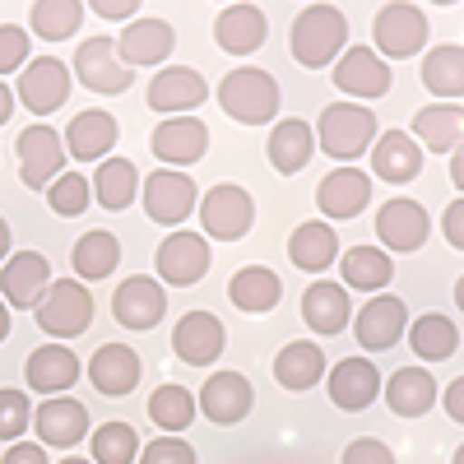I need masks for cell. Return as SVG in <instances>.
Instances as JSON below:
<instances>
[{
  "mask_svg": "<svg viewBox=\"0 0 464 464\" xmlns=\"http://www.w3.org/2000/svg\"><path fill=\"white\" fill-rule=\"evenodd\" d=\"M288 52L306 70H325L348 52V19L334 5H306L288 28Z\"/></svg>",
  "mask_w": 464,
  "mask_h": 464,
  "instance_id": "1",
  "label": "cell"
},
{
  "mask_svg": "<svg viewBox=\"0 0 464 464\" xmlns=\"http://www.w3.org/2000/svg\"><path fill=\"white\" fill-rule=\"evenodd\" d=\"M218 107L242 126H265L279 116V84L275 74H265L260 65H237L223 74L218 84Z\"/></svg>",
  "mask_w": 464,
  "mask_h": 464,
  "instance_id": "2",
  "label": "cell"
},
{
  "mask_svg": "<svg viewBox=\"0 0 464 464\" xmlns=\"http://www.w3.org/2000/svg\"><path fill=\"white\" fill-rule=\"evenodd\" d=\"M372 140H376V116L362 102H330L316 121V144L330 159H343V163L362 159L372 149Z\"/></svg>",
  "mask_w": 464,
  "mask_h": 464,
  "instance_id": "3",
  "label": "cell"
},
{
  "mask_svg": "<svg viewBox=\"0 0 464 464\" xmlns=\"http://www.w3.org/2000/svg\"><path fill=\"white\" fill-rule=\"evenodd\" d=\"M37 325L52 339H80L93 325V293L80 279H52L47 297L37 302Z\"/></svg>",
  "mask_w": 464,
  "mask_h": 464,
  "instance_id": "4",
  "label": "cell"
},
{
  "mask_svg": "<svg viewBox=\"0 0 464 464\" xmlns=\"http://www.w3.org/2000/svg\"><path fill=\"white\" fill-rule=\"evenodd\" d=\"M372 37H376V56L381 61H404V56H418L428 47V14L418 5H381L376 10V24H372Z\"/></svg>",
  "mask_w": 464,
  "mask_h": 464,
  "instance_id": "5",
  "label": "cell"
},
{
  "mask_svg": "<svg viewBox=\"0 0 464 464\" xmlns=\"http://www.w3.org/2000/svg\"><path fill=\"white\" fill-rule=\"evenodd\" d=\"M140 205L153 223H163V227H177L186 223V214H196L200 205V190H196V177H186L177 168H159V172H149V181L140 186Z\"/></svg>",
  "mask_w": 464,
  "mask_h": 464,
  "instance_id": "6",
  "label": "cell"
},
{
  "mask_svg": "<svg viewBox=\"0 0 464 464\" xmlns=\"http://www.w3.org/2000/svg\"><path fill=\"white\" fill-rule=\"evenodd\" d=\"M196 209H200L205 237H214V242H237V237H246L251 223H256V200L246 196L242 186H232V181L205 190Z\"/></svg>",
  "mask_w": 464,
  "mask_h": 464,
  "instance_id": "7",
  "label": "cell"
},
{
  "mask_svg": "<svg viewBox=\"0 0 464 464\" xmlns=\"http://www.w3.org/2000/svg\"><path fill=\"white\" fill-rule=\"evenodd\" d=\"M70 65H74V80L93 93H126L130 80H135V70L121 61L111 37H84Z\"/></svg>",
  "mask_w": 464,
  "mask_h": 464,
  "instance_id": "8",
  "label": "cell"
},
{
  "mask_svg": "<svg viewBox=\"0 0 464 464\" xmlns=\"http://www.w3.org/2000/svg\"><path fill=\"white\" fill-rule=\"evenodd\" d=\"M428 232H432V218H428V209H422L418 200L395 196V200H385V205L376 209V237H381L385 256H391V251H400V256L422 251Z\"/></svg>",
  "mask_w": 464,
  "mask_h": 464,
  "instance_id": "9",
  "label": "cell"
},
{
  "mask_svg": "<svg viewBox=\"0 0 464 464\" xmlns=\"http://www.w3.org/2000/svg\"><path fill=\"white\" fill-rule=\"evenodd\" d=\"M205 98H209V84H205V74L190 70V65H163L149 80V93H144L149 111H163V116H190Z\"/></svg>",
  "mask_w": 464,
  "mask_h": 464,
  "instance_id": "10",
  "label": "cell"
},
{
  "mask_svg": "<svg viewBox=\"0 0 464 464\" xmlns=\"http://www.w3.org/2000/svg\"><path fill=\"white\" fill-rule=\"evenodd\" d=\"M52 288V265L43 251H14L0 265V297L19 312H37V302Z\"/></svg>",
  "mask_w": 464,
  "mask_h": 464,
  "instance_id": "11",
  "label": "cell"
},
{
  "mask_svg": "<svg viewBox=\"0 0 464 464\" xmlns=\"http://www.w3.org/2000/svg\"><path fill=\"white\" fill-rule=\"evenodd\" d=\"M153 265H159L163 284L190 288L209 275V242L200 232H172V237H163V246L153 251Z\"/></svg>",
  "mask_w": 464,
  "mask_h": 464,
  "instance_id": "12",
  "label": "cell"
},
{
  "mask_svg": "<svg viewBox=\"0 0 464 464\" xmlns=\"http://www.w3.org/2000/svg\"><path fill=\"white\" fill-rule=\"evenodd\" d=\"M163 312H168V288L149 275H130L111 293V316L126 330H153L163 321Z\"/></svg>",
  "mask_w": 464,
  "mask_h": 464,
  "instance_id": "13",
  "label": "cell"
},
{
  "mask_svg": "<svg viewBox=\"0 0 464 464\" xmlns=\"http://www.w3.org/2000/svg\"><path fill=\"white\" fill-rule=\"evenodd\" d=\"M227 348V330L214 312H186L172 330V353L186 362V367H209L223 358Z\"/></svg>",
  "mask_w": 464,
  "mask_h": 464,
  "instance_id": "14",
  "label": "cell"
},
{
  "mask_svg": "<svg viewBox=\"0 0 464 464\" xmlns=\"http://www.w3.org/2000/svg\"><path fill=\"white\" fill-rule=\"evenodd\" d=\"M353 321H358L353 334H358V343L367 348V353H385V348H395L404 339V330H409V312H404V302L395 293L367 297V306Z\"/></svg>",
  "mask_w": 464,
  "mask_h": 464,
  "instance_id": "15",
  "label": "cell"
},
{
  "mask_svg": "<svg viewBox=\"0 0 464 464\" xmlns=\"http://www.w3.org/2000/svg\"><path fill=\"white\" fill-rule=\"evenodd\" d=\"M200 413L209 422H218V428H232V422H242L256 404V391H251V381L242 372H214L205 385H200V395H196Z\"/></svg>",
  "mask_w": 464,
  "mask_h": 464,
  "instance_id": "16",
  "label": "cell"
},
{
  "mask_svg": "<svg viewBox=\"0 0 464 464\" xmlns=\"http://www.w3.org/2000/svg\"><path fill=\"white\" fill-rule=\"evenodd\" d=\"M65 98H70V65H65V61L37 56V61L24 65V74H19V102H24L33 116L56 111Z\"/></svg>",
  "mask_w": 464,
  "mask_h": 464,
  "instance_id": "17",
  "label": "cell"
},
{
  "mask_svg": "<svg viewBox=\"0 0 464 464\" xmlns=\"http://www.w3.org/2000/svg\"><path fill=\"white\" fill-rule=\"evenodd\" d=\"M65 168V140L52 126H28L19 135V177L24 186H52Z\"/></svg>",
  "mask_w": 464,
  "mask_h": 464,
  "instance_id": "18",
  "label": "cell"
},
{
  "mask_svg": "<svg viewBox=\"0 0 464 464\" xmlns=\"http://www.w3.org/2000/svg\"><path fill=\"white\" fill-rule=\"evenodd\" d=\"M149 144H153V153H159L163 163L190 168V163L205 159V149H209V126L196 121V116H168V121H159V130L149 135Z\"/></svg>",
  "mask_w": 464,
  "mask_h": 464,
  "instance_id": "19",
  "label": "cell"
},
{
  "mask_svg": "<svg viewBox=\"0 0 464 464\" xmlns=\"http://www.w3.org/2000/svg\"><path fill=\"white\" fill-rule=\"evenodd\" d=\"M334 89L348 98H381V93H391V65L372 47H348L334 61Z\"/></svg>",
  "mask_w": 464,
  "mask_h": 464,
  "instance_id": "20",
  "label": "cell"
},
{
  "mask_svg": "<svg viewBox=\"0 0 464 464\" xmlns=\"http://www.w3.org/2000/svg\"><path fill=\"white\" fill-rule=\"evenodd\" d=\"M372 205V172L358 168H334L321 186H316V209L325 218H358Z\"/></svg>",
  "mask_w": 464,
  "mask_h": 464,
  "instance_id": "21",
  "label": "cell"
},
{
  "mask_svg": "<svg viewBox=\"0 0 464 464\" xmlns=\"http://www.w3.org/2000/svg\"><path fill=\"white\" fill-rule=\"evenodd\" d=\"M116 135H121V126L111 121V111L102 107H89V111H74L70 126H65V153H74V163H98L111 153Z\"/></svg>",
  "mask_w": 464,
  "mask_h": 464,
  "instance_id": "22",
  "label": "cell"
},
{
  "mask_svg": "<svg viewBox=\"0 0 464 464\" xmlns=\"http://www.w3.org/2000/svg\"><path fill=\"white\" fill-rule=\"evenodd\" d=\"M381 395V372L367 358H339L330 372V404L339 413H362Z\"/></svg>",
  "mask_w": 464,
  "mask_h": 464,
  "instance_id": "23",
  "label": "cell"
},
{
  "mask_svg": "<svg viewBox=\"0 0 464 464\" xmlns=\"http://www.w3.org/2000/svg\"><path fill=\"white\" fill-rule=\"evenodd\" d=\"M177 47V33L168 19H130V28H121L116 37V52L121 61L135 70V65H163Z\"/></svg>",
  "mask_w": 464,
  "mask_h": 464,
  "instance_id": "24",
  "label": "cell"
},
{
  "mask_svg": "<svg viewBox=\"0 0 464 464\" xmlns=\"http://www.w3.org/2000/svg\"><path fill=\"white\" fill-rule=\"evenodd\" d=\"M33 428H37V437H43L47 446L70 450L74 441L89 437V409L80 400H65V395L43 400V404H37V413H33Z\"/></svg>",
  "mask_w": 464,
  "mask_h": 464,
  "instance_id": "25",
  "label": "cell"
},
{
  "mask_svg": "<svg viewBox=\"0 0 464 464\" xmlns=\"http://www.w3.org/2000/svg\"><path fill=\"white\" fill-rule=\"evenodd\" d=\"M24 381H28V391H37V395H65L70 385L80 381V358H74L65 343L33 348L28 362H24Z\"/></svg>",
  "mask_w": 464,
  "mask_h": 464,
  "instance_id": "26",
  "label": "cell"
},
{
  "mask_svg": "<svg viewBox=\"0 0 464 464\" xmlns=\"http://www.w3.org/2000/svg\"><path fill=\"white\" fill-rule=\"evenodd\" d=\"M140 372H144V362H140V353L130 343H102L98 353L89 358V381L98 385L102 395H130L135 385H140Z\"/></svg>",
  "mask_w": 464,
  "mask_h": 464,
  "instance_id": "27",
  "label": "cell"
},
{
  "mask_svg": "<svg viewBox=\"0 0 464 464\" xmlns=\"http://www.w3.org/2000/svg\"><path fill=\"white\" fill-rule=\"evenodd\" d=\"M413 140L418 149L455 153L464 144V107L459 102H428L413 111Z\"/></svg>",
  "mask_w": 464,
  "mask_h": 464,
  "instance_id": "28",
  "label": "cell"
},
{
  "mask_svg": "<svg viewBox=\"0 0 464 464\" xmlns=\"http://www.w3.org/2000/svg\"><path fill=\"white\" fill-rule=\"evenodd\" d=\"M381 391H385V404H391L395 418H422L441 400L428 367H400L391 381H381Z\"/></svg>",
  "mask_w": 464,
  "mask_h": 464,
  "instance_id": "29",
  "label": "cell"
},
{
  "mask_svg": "<svg viewBox=\"0 0 464 464\" xmlns=\"http://www.w3.org/2000/svg\"><path fill=\"white\" fill-rule=\"evenodd\" d=\"M269 37V19L256 10V5H227L218 19H214V43L227 52V56H251L265 47Z\"/></svg>",
  "mask_w": 464,
  "mask_h": 464,
  "instance_id": "30",
  "label": "cell"
},
{
  "mask_svg": "<svg viewBox=\"0 0 464 464\" xmlns=\"http://www.w3.org/2000/svg\"><path fill=\"white\" fill-rule=\"evenodd\" d=\"M372 172H376L381 181H391V186L413 181V177L422 172V149H418V140H413L409 130H385V135H376V144H372Z\"/></svg>",
  "mask_w": 464,
  "mask_h": 464,
  "instance_id": "31",
  "label": "cell"
},
{
  "mask_svg": "<svg viewBox=\"0 0 464 464\" xmlns=\"http://www.w3.org/2000/svg\"><path fill=\"white\" fill-rule=\"evenodd\" d=\"M302 321L312 325L316 334H339L348 321H353L348 288L343 284H330V279H316L312 288L302 293Z\"/></svg>",
  "mask_w": 464,
  "mask_h": 464,
  "instance_id": "32",
  "label": "cell"
},
{
  "mask_svg": "<svg viewBox=\"0 0 464 464\" xmlns=\"http://www.w3.org/2000/svg\"><path fill=\"white\" fill-rule=\"evenodd\" d=\"M279 297H284V284L269 265H242L237 275L227 279V302L237 306V312H251V316L275 312Z\"/></svg>",
  "mask_w": 464,
  "mask_h": 464,
  "instance_id": "33",
  "label": "cell"
},
{
  "mask_svg": "<svg viewBox=\"0 0 464 464\" xmlns=\"http://www.w3.org/2000/svg\"><path fill=\"white\" fill-rule=\"evenodd\" d=\"M265 149H269V168L284 172V177H297L316 153V130L306 121H297V116H288V121H279L275 130H269Z\"/></svg>",
  "mask_w": 464,
  "mask_h": 464,
  "instance_id": "34",
  "label": "cell"
},
{
  "mask_svg": "<svg viewBox=\"0 0 464 464\" xmlns=\"http://www.w3.org/2000/svg\"><path fill=\"white\" fill-rule=\"evenodd\" d=\"M339 251H343V246H339V237H334V227L321 223V218L297 223L293 237H288V260H293L297 269H306V275H321V269H330Z\"/></svg>",
  "mask_w": 464,
  "mask_h": 464,
  "instance_id": "35",
  "label": "cell"
},
{
  "mask_svg": "<svg viewBox=\"0 0 464 464\" xmlns=\"http://www.w3.org/2000/svg\"><path fill=\"white\" fill-rule=\"evenodd\" d=\"M339 279H343V288H362L376 297L395 279V260L376 246H348V251H339Z\"/></svg>",
  "mask_w": 464,
  "mask_h": 464,
  "instance_id": "36",
  "label": "cell"
},
{
  "mask_svg": "<svg viewBox=\"0 0 464 464\" xmlns=\"http://www.w3.org/2000/svg\"><path fill=\"white\" fill-rule=\"evenodd\" d=\"M321 376H325V353H321V343L293 339V343L279 348V358H275V381L284 385V391H312Z\"/></svg>",
  "mask_w": 464,
  "mask_h": 464,
  "instance_id": "37",
  "label": "cell"
},
{
  "mask_svg": "<svg viewBox=\"0 0 464 464\" xmlns=\"http://www.w3.org/2000/svg\"><path fill=\"white\" fill-rule=\"evenodd\" d=\"M70 265H74V279H80V284L111 279V269L121 265V242H116L111 232L93 227V232H84V237L74 242V251H70Z\"/></svg>",
  "mask_w": 464,
  "mask_h": 464,
  "instance_id": "38",
  "label": "cell"
},
{
  "mask_svg": "<svg viewBox=\"0 0 464 464\" xmlns=\"http://www.w3.org/2000/svg\"><path fill=\"white\" fill-rule=\"evenodd\" d=\"M89 186H93V200H98L107 214H116V209H130V205H135V196H140V172H135L130 159H102Z\"/></svg>",
  "mask_w": 464,
  "mask_h": 464,
  "instance_id": "39",
  "label": "cell"
},
{
  "mask_svg": "<svg viewBox=\"0 0 464 464\" xmlns=\"http://www.w3.org/2000/svg\"><path fill=\"white\" fill-rule=\"evenodd\" d=\"M422 89L441 102L464 98V47L459 43H441L422 56Z\"/></svg>",
  "mask_w": 464,
  "mask_h": 464,
  "instance_id": "40",
  "label": "cell"
},
{
  "mask_svg": "<svg viewBox=\"0 0 464 464\" xmlns=\"http://www.w3.org/2000/svg\"><path fill=\"white\" fill-rule=\"evenodd\" d=\"M196 413H200L196 395H190L186 385H177V381H163L159 391L149 395V418H153V428H163L168 437L186 432L190 422H196Z\"/></svg>",
  "mask_w": 464,
  "mask_h": 464,
  "instance_id": "41",
  "label": "cell"
},
{
  "mask_svg": "<svg viewBox=\"0 0 464 464\" xmlns=\"http://www.w3.org/2000/svg\"><path fill=\"white\" fill-rule=\"evenodd\" d=\"M409 348H413L422 362H446L455 348H459V330H455L450 316L428 312V316H418V321L409 325Z\"/></svg>",
  "mask_w": 464,
  "mask_h": 464,
  "instance_id": "42",
  "label": "cell"
},
{
  "mask_svg": "<svg viewBox=\"0 0 464 464\" xmlns=\"http://www.w3.org/2000/svg\"><path fill=\"white\" fill-rule=\"evenodd\" d=\"M80 24H84L80 0H33V10H28V33L47 37V43H65Z\"/></svg>",
  "mask_w": 464,
  "mask_h": 464,
  "instance_id": "43",
  "label": "cell"
},
{
  "mask_svg": "<svg viewBox=\"0 0 464 464\" xmlns=\"http://www.w3.org/2000/svg\"><path fill=\"white\" fill-rule=\"evenodd\" d=\"M89 441H93V464H135L140 459V437L130 422H102Z\"/></svg>",
  "mask_w": 464,
  "mask_h": 464,
  "instance_id": "44",
  "label": "cell"
},
{
  "mask_svg": "<svg viewBox=\"0 0 464 464\" xmlns=\"http://www.w3.org/2000/svg\"><path fill=\"white\" fill-rule=\"evenodd\" d=\"M89 200H93V186H89V177H80V172H65V177H56V181L47 186V205H52V214H61V218H80V214L89 209Z\"/></svg>",
  "mask_w": 464,
  "mask_h": 464,
  "instance_id": "45",
  "label": "cell"
},
{
  "mask_svg": "<svg viewBox=\"0 0 464 464\" xmlns=\"http://www.w3.org/2000/svg\"><path fill=\"white\" fill-rule=\"evenodd\" d=\"M33 428V404L24 391H0V441H19Z\"/></svg>",
  "mask_w": 464,
  "mask_h": 464,
  "instance_id": "46",
  "label": "cell"
},
{
  "mask_svg": "<svg viewBox=\"0 0 464 464\" xmlns=\"http://www.w3.org/2000/svg\"><path fill=\"white\" fill-rule=\"evenodd\" d=\"M24 65H28V28L0 24V80L10 70H24Z\"/></svg>",
  "mask_w": 464,
  "mask_h": 464,
  "instance_id": "47",
  "label": "cell"
},
{
  "mask_svg": "<svg viewBox=\"0 0 464 464\" xmlns=\"http://www.w3.org/2000/svg\"><path fill=\"white\" fill-rule=\"evenodd\" d=\"M140 464H196V450L181 437H153L144 450H140Z\"/></svg>",
  "mask_w": 464,
  "mask_h": 464,
  "instance_id": "48",
  "label": "cell"
},
{
  "mask_svg": "<svg viewBox=\"0 0 464 464\" xmlns=\"http://www.w3.org/2000/svg\"><path fill=\"white\" fill-rule=\"evenodd\" d=\"M339 464H395V450L385 446L381 437H358L343 446V459Z\"/></svg>",
  "mask_w": 464,
  "mask_h": 464,
  "instance_id": "49",
  "label": "cell"
},
{
  "mask_svg": "<svg viewBox=\"0 0 464 464\" xmlns=\"http://www.w3.org/2000/svg\"><path fill=\"white\" fill-rule=\"evenodd\" d=\"M441 237H446V246L464 251V196H459L455 205H446V214H441Z\"/></svg>",
  "mask_w": 464,
  "mask_h": 464,
  "instance_id": "50",
  "label": "cell"
},
{
  "mask_svg": "<svg viewBox=\"0 0 464 464\" xmlns=\"http://www.w3.org/2000/svg\"><path fill=\"white\" fill-rule=\"evenodd\" d=\"M0 464H47V450L37 446V441H14Z\"/></svg>",
  "mask_w": 464,
  "mask_h": 464,
  "instance_id": "51",
  "label": "cell"
},
{
  "mask_svg": "<svg viewBox=\"0 0 464 464\" xmlns=\"http://www.w3.org/2000/svg\"><path fill=\"white\" fill-rule=\"evenodd\" d=\"M93 14L98 19H135L140 5L135 0H93Z\"/></svg>",
  "mask_w": 464,
  "mask_h": 464,
  "instance_id": "52",
  "label": "cell"
},
{
  "mask_svg": "<svg viewBox=\"0 0 464 464\" xmlns=\"http://www.w3.org/2000/svg\"><path fill=\"white\" fill-rule=\"evenodd\" d=\"M446 413H450V422H459V428H464V376H455L446 385Z\"/></svg>",
  "mask_w": 464,
  "mask_h": 464,
  "instance_id": "53",
  "label": "cell"
},
{
  "mask_svg": "<svg viewBox=\"0 0 464 464\" xmlns=\"http://www.w3.org/2000/svg\"><path fill=\"white\" fill-rule=\"evenodd\" d=\"M450 181H455V186L464 190V144H459V149L450 153Z\"/></svg>",
  "mask_w": 464,
  "mask_h": 464,
  "instance_id": "54",
  "label": "cell"
},
{
  "mask_svg": "<svg viewBox=\"0 0 464 464\" xmlns=\"http://www.w3.org/2000/svg\"><path fill=\"white\" fill-rule=\"evenodd\" d=\"M10 116H14V93L5 89V80H0V126H5Z\"/></svg>",
  "mask_w": 464,
  "mask_h": 464,
  "instance_id": "55",
  "label": "cell"
},
{
  "mask_svg": "<svg viewBox=\"0 0 464 464\" xmlns=\"http://www.w3.org/2000/svg\"><path fill=\"white\" fill-rule=\"evenodd\" d=\"M0 260H10V223L0 218Z\"/></svg>",
  "mask_w": 464,
  "mask_h": 464,
  "instance_id": "56",
  "label": "cell"
},
{
  "mask_svg": "<svg viewBox=\"0 0 464 464\" xmlns=\"http://www.w3.org/2000/svg\"><path fill=\"white\" fill-rule=\"evenodd\" d=\"M5 334H10V306L0 302V343H5Z\"/></svg>",
  "mask_w": 464,
  "mask_h": 464,
  "instance_id": "57",
  "label": "cell"
},
{
  "mask_svg": "<svg viewBox=\"0 0 464 464\" xmlns=\"http://www.w3.org/2000/svg\"><path fill=\"white\" fill-rule=\"evenodd\" d=\"M455 306H459V312H464V275L455 279Z\"/></svg>",
  "mask_w": 464,
  "mask_h": 464,
  "instance_id": "58",
  "label": "cell"
},
{
  "mask_svg": "<svg viewBox=\"0 0 464 464\" xmlns=\"http://www.w3.org/2000/svg\"><path fill=\"white\" fill-rule=\"evenodd\" d=\"M61 464H93V459H80V455H65Z\"/></svg>",
  "mask_w": 464,
  "mask_h": 464,
  "instance_id": "59",
  "label": "cell"
},
{
  "mask_svg": "<svg viewBox=\"0 0 464 464\" xmlns=\"http://www.w3.org/2000/svg\"><path fill=\"white\" fill-rule=\"evenodd\" d=\"M450 464H464V446H459V450H455V459H450Z\"/></svg>",
  "mask_w": 464,
  "mask_h": 464,
  "instance_id": "60",
  "label": "cell"
}]
</instances>
